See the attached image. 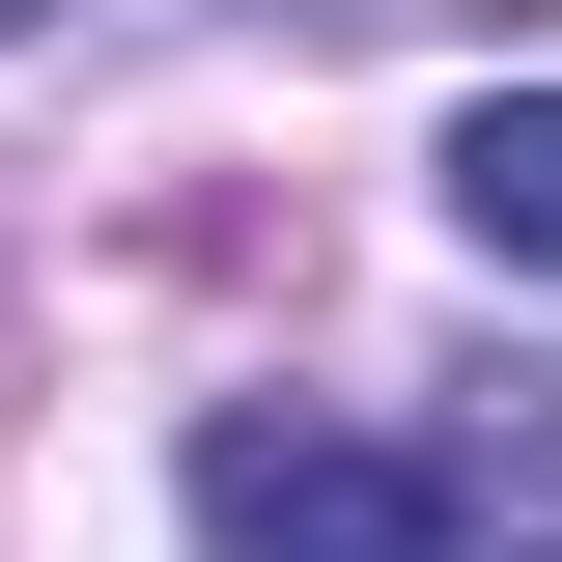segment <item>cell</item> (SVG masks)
<instances>
[{
	"label": "cell",
	"mask_w": 562,
	"mask_h": 562,
	"mask_svg": "<svg viewBox=\"0 0 562 562\" xmlns=\"http://www.w3.org/2000/svg\"><path fill=\"white\" fill-rule=\"evenodd\" d=\"M198 562H479V479L394 422H198Z\"/></svg>",
	"instance_id": "1"
},
{
	"label": "cell",
	"mask_w": 562,
	"mask_h": 562,
	"mask_svg": "<svg viewBox=\"0 0 562 562\" xmlns=\"http://www.w3.org/2000/svg\"><path fill=\"white\" fill-rule=\"evenodd\" d=\"M450 225H479L506 281H562V85H479V113H450Z\"/></svg>",
	"instance_id": "2"
}]
</instances>
